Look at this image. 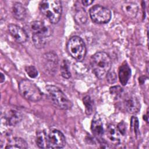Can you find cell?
Masks as SVG:
<instances>
[{
	"label": "cell",
	"mask_w": 149,
	"mask_h": 149,
	"mask_svg": "<svg viewBox=\"0 0 149 149\" xmlns=\"http://www.w3.org/2000/svg\"><path fill=\"white\" fill-rule=\"evenodd\" d=\"M5 80V76L3 74L1 73V83H2Z\"/></svg>",
	"instance_id": "f1b7e54d"
},
{
	"label": "cell",
	"mask_w": 149,
	"mask_h": 149,
	"mask_svg": "<svg viewBox=\"0 0 149 149\" xmlns=\"http://www.w3.org/2000/svg\"><path fill=\"white\" fill-rule=\"evenodd\" d=\"M22 119L21 113L16 109H10L8 111L4 116L5 123L9 126H15L19 123Z\"/></svg>",
	"instance_id": "7c38bea8"
},
{
	"label": "cell",
	"mask_w": 149,
	"mask_h": 149,
	"mask_svg": "<svg viewBox=\"0 0 149 149\" xmlns=\"http://www.w3.org/2000/svg\"><path fill=\"white\" fill-rule=\"evenodd\" d=\"M82 4L84 6H88L90 5H91L93 2V1H91V0H83L81 1Z\"/></svg>",
	"instance_id": "83f0119b"
},
{
	"label": "cell",
	"mask_w": 149,
	"mask_h": 149,
	"mask_svg": "<svg viewBox=\"0 0 149 149\" xmlns=\"http://www.w3.org/2000/svg\"><path fill=\"white\" fill-rule=\"evenodd\" d=\"M83 104L86 108V113L87 115H90L93 109V101L89 96H86L83 99Z\"/></svg>",
	"instance_id": "44dd1931"
},
{
	"label": "cell",
	"mask_w": 149,
	"mask_h": 149,
	"mask_svg": "<svg viewBox=\"0 0 149 149\" xmlns=\"http://www.w3.org/2000/svg\"><path fill=\"white\" fill-rule=\"evenodd\" d=\"M32 41L37 48H44L52 34V29L41 21H34L30 23Z\"/></svg>",
	"instance_id": "6da1fadb"
},
{
	"label": "cell",
	"mask_w": 149,
	"mask_h": 149,
	"mask_svg": "<svg viewBox=\"0 0 149 149\" xmlns=\"http://www.w3.org/2000/svg\"><path fill=\"white\" fill-rule=\"evenodd\" d=\"M61 73L63 77L69 79L70 77V72L69 70V66L66 60H63L61 65Z\"/></svg>",
	"instance_id": "ffe728a7"
},
{
	"label": "cell",
	"mask_w": 149,
	"mask_h": 149,
	"mask_svg": "<svg viewBox=\"0 0 149 149\" xmlns=\"http://www.w3.org/2000/svg\"><path fill=\"white\" fill-rule=\"evenodd\" d=\"M91 66L94 74L100 79L105 77L111 68V59L104 52H98L90 60Z\"/></svg>",
	"instance_id": "7a4b0ae2"
},
{
	"label": "cell",
	"mask_w": 149,
	"mask_h": 149,
	"mask_svg": "<svg viewBox=\"0 0 149 149\" xmlns=\"http://www.w3.org/2000/svg\"><path fill=\"white\" fill-rule=\"evenodd\" d=\"M8 30L10 35L19 43H24L27 41L28 36L26 31L20 27L10 24L8 26Z\"/></svg>",
	"instance_id": "30bf717a"
},
{
	"label": "cell",
	"mask_w": 149,
	"mask_h": 149,
	"mask_svg": "<svg viewBox=\"0 0 149 149\" xmlns=\"http://www.w3.org/2000/svg\"><path fill=\"white\" fill-rule=\"evenodd\" d=\"M37 145L42 148H47L48 146V134L44 130L38 132L36 135Z\"/></svg>",
	"instance_id": "d6986e66"
},
{
	"label": "cell",
	"mask_w": 149,
	"mask_h": 149,
	"mask_svg": "<svg viewBox=\"0 0 149 149\" xmlns=\"http://www.w3.org/2000/svg\"><path fill=\"white\" fill-rule=\"evenodd\" d=\"M12 10L13 16L17 20H23L26 16L27 13L26 8L22 3L19 2H16L13 4Z\"/></svg>",
	"instance_id": "e0dca14e"
},
{
	"label": "cell",
	"mask_w": 149,
	"mask_h": 149,
	"mask_svg": "<svg viewBox=\"0 0 149 149\" xmlns=\"http://www.w3.org/2000/svg\"><path fill=\"white\" fill-rule=\"evenodd\" d=\"M117 127L119 130V131L120 132V133H121V134L124 135L126 132V126L125 124L123 122H122L120 123H119L118 124V125L117 126Z\"/></svg>",
	"instance_id": "4316f807"
},
{
	"label": "cell",
	"mask_w": 149,
	"mask_h": 149,
	"mask_svg": "<svg viewBox=\"0 0 149 149\" xmlns=\"http://www.w3.org/2000/svg\"><path fill=\"white\" fill-rule=\"evenodd\" d=\"M40 12L52 23H57L60 19L62 12L61 1L58 0H45L39 5Z\"/></svg>",
	"instance_id": "3957f363"
},
{
	"label": "cell",
	"mask_w": 149,
	"mask_h": 149,
	"mask_svg": "<svg viewBox=\"0 0 149 149\" xmlns=\"http://www.w3.org/2000/svg\"><path fill=\"white\" fill-rule=\"evenodd\" d=\"M138 6L136 3L126 1L122 5V10L123 12L127 17L134 18L136 16L138 12Z\"/></svg>",
	"instance_id": "9a60e30c"
},
{
	"label": "cell",
	"mask_w": 149,
	"mask_h": 149,
	"mask_svg": "<svg viewBox=\"0 0 149 149\" xmlns=\"http://www.w3.org/2000/svg\"><path fill=\"white\" fill-rule=\"evenodd\" d=\"M76 19H79V22H81V23H84L87 20V16L84 12H79V13L76 14Z\"/></svg>",
	"instance_id": "d4e9b609"
},
{
	"label": "cell",
	"mask_w": 149,
	"mask_h": 149,
	"mask_svg": "<svg viewBox=\"0 0 149 149\" xmlns=\"http://www.w3.org/2000/svg\"><path fill=\"white\" fill-rule=\"evenodd\" d=\"M67 49L71 56L79 62L82 61L86 54L85 43L79 36H73L69 39Z\"/></svg>",
	"instance_id": "8992f818"
},
{
	"label": "cell",
	"mask_w": 149,
	"mask_h": 149,
	"mask_svg": "<svg viewBox=\"0 0 149 149\" xmlns=\"http://www.w3.org/2000/svg\"><path fill=\"white\" fill-rule=\"evenodd\" d=\"M19 90L24 98L31 101L37 102L42 98V93L39 88L34 83L27 79H23L20 81Z\"/></svg>",
	"instance_id": "5b68a950"
},
{
	"label": "cell",
	"mask_w": 149,
	"mask_h": 149,
	"mask_svg": "<svg viewBox=\"0 0 149 149\" xmlns=\"http://www.w3.org/2000/svg\"><path fill=\"white\" fill-rule=\"evenodd\" d=\"M107 136L110 141L115 145H118L120 143L121 133L119 131L116 126L109 124L107 127Z\"/></svg>",
	"instance_id": "4fadbf2b"
},
{
	"label": "cell",
	"mask_w": 149,
	"mask_h": 149,
	"mask_svg": "<svg viewBox=\"0 0 149 149\" xmlns=\"http://www.w3.org/2000/svg\"><path fill=\"white\" fill-rule=\"evenodd\" d=\"M28 147L26 141L20 137H14L10 139L6 146V148H27Z\"/></svg>",
	"instance_id": "ac0fdd59"
},
{
	"label": "cell",
	"mask_w": 149,
	"mask_h": 149,
	"mask_svg": "<svg viewBox=\"0 0 149 149\" xmlns=\"http://www.w3.org/2000/svg\"><path fill=\"white\" fill-rule=\"evenodd\" d=\"M131 127L133 128L135 133H137L139 129V121L136 117H132L131 119Z\"/></svg>",
	"instance_id": "cb8c5ba5"
},
{
	"label": "cell",
	"mask_w": 149,
	"mask_h": 149,
	"mask_svg": "<svg viewBox=\"0 0 149 149\" xmlns=\"http://www.w3.org/2000/svg\"><path fill=\"white\" fill-rule=\"evenodd\" d=\"M47 94L55 106L61 109H69L72 104L64 94V93L57 87L53 85H48L45 87Z\"/></svg>",
	"instance_id": "277c9868"
},
{
	"label": "cell",
	"mask_w": 149,
	"mask_h": 149,
	"mask_svg": "<svg viewBox=\"0 0 149 149\" xmlns=\"http://www.w3.org/2000/svg\"><path fill=\"white\" fill-rule=\"evenodd\" d=\"M110 93L115 97H119L123 93V89L119 86H113L110 88Z\"/></svg>",
	"instance_id": "603a6c76"
},
{
	"label": "cell",
	"mask_w": 149,
	"mask_h": 149,
	"mask_svg": "<svg viewBox=\"0 0 149 149\" xmlns=\"http://www.w3.org/2000/svg\"><path fill=\"white\" fill-rule=\"evenodd\" d=\"M124 106L126 110L130 113H135L140 109V104L139 100L133 95H129L125 98Z\"/></svg>",
	"instance_id": "8fae6325"
},
{
	"label": "cell",
	"mask_w": 149,
	"mask_h": 149,
	"mask_svg": "<svg viewBox=\"0 0 149 149\" xmlns=\"http://www.w3.org/2000/svg\"><path fill=\"white\" fill-rule=\"evenodd\" d=\"M43 66L48 73L54 74L56 72L58 65V58L57 55L53 52H48L42 56Z\"/></svg>",
	"instance_id": "9c48e42d"
},
{
	"label": "cell",
	"mask_w": 149,
	"mask_h": 149,
	"mask_svg": "<svg viewBox=\"0 0 149 149\" xmlns=\"http://www.w3.org/2000/svg\"><path fill=\"white\" fill-rule=\"evenodd\" d=\"M25 70L29 75V76L31 78H35L38 75V71L34 66L30 65L26 66Z\"/></svg>",
	"instance_id": "7402d4cb"
},
{
	"label": "cell",
	"mask_w": 149,
	"mask_h": 149,
	"mask_svg": "<svg viewBox=\"0 0 149 149\" xmlns=\"http://www.w3.org/2000/svg\"><path fill=\"white\" fill-rule=\"evenodd\" d=\"M90 16L94 22L98 24H104L111 20V12L108 8L96 5L90 8Z\"/></svg>",
	"instance_id": "52a82bcc"
},
{
	"label": "cell",
	"mask_w": 149,
	"mask_h": 149,
	"mask_svg": "<svg viewBox=\"0 0 149 149\" xmlns=\"http://www.w3.org/2000/svg\"><path fill=\"white\" fill-rule=\"evenodd\" d=\"M131 76V69L127 63L125 62L119 69V78L123 86H125Z\"/></svg>",
	"instance_id": "2e32d148"
},
{
	"label": "cell",
	"mask_w": 149,
	"mask_h": 149,
	"mask_svg": "<svg viewBox=\"0 0 149 149\" xmlns=\"http://www.w3.org/2000/svg\"><path fill=\"white\" fill-rule=\"evenodd\" d=\"M93 134L97 139H101L104 133L103 124L101 118L98 115H95L93 119L91 126Z\"/></svg>",
	"instance_id": "5bb4252c"
},
{
	"label": "cell",
	"mask_w": 149,
	"mask_h": 149,
	"mask_svg": "<svg viewBox=\"0 0 149 149\" xmlns=\"http://www.w3.org/2000/svg\"><path fill=\"white\" fill-rule=\"evenodd\" d=\"M48 148H61L65 146L66 140L63 133L58 130H52L48 135Z\"/></svg>",
	"instance_id": "ba28073f"
},
{
	"label": "cell",
	"mask_w": 149,
	"mask_h": 149,
	"mask_svg": "<svg viewBox=\"0 0 149 149\" xmlns=\"http://www.w3.org/2000/svg\"><path fill=\"white\" fill-rule=\"evenodd\" d=\"M107 80L109 83H114L116 80V76L115 72H108V73L107 75Z\"/></svg>",
	"instance_id": "484cf974"
}]
</instances>
